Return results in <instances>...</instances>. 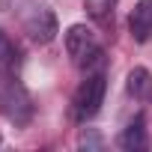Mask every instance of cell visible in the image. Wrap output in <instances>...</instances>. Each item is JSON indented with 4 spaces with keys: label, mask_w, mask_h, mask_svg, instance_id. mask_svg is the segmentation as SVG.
I'll return each instance as SVG.
<instances>
[{
    "label": "cell",
    "mask_w": 152,
    "mask_h": 152,
    "mask_svg": "<svg viewBox=\"0 0 152 152\" xmlns=\"http://www.w3.org/2000/svg\"><path fill=\"white\" fill-rule=\"evenodd\" d=\"M104 93H107V81H104V72H87V78L81 81L78 93H75V102H72V113L78 122H87L93 119L102 104H104Z\"/></svg>",
    "instance_id": "3957f363"
},
{
    "label": "cell",
    "mask_w": 152,
    "mask_h": 152,
    "mask_svg": "<svg viewBox=\"0 0 152 152\" xmlns=\"http://www.w3.org/2000/svg\"><path fill=\"white\" fill-rule=\"evenodd\" d=\"M18 63H21L18 48L12 45V39L3 30H0V75H15L18 72Z\"/></svg>",
    "instance_id": "52a82bcc"
},
{
    "label": "cell",
    "mask_w": 152,
    "mask_h": 152,
    "mask_svg": "<svg viewBox=\"0 0 152 152\" xmlns=\"http://www.w3.org/2000/svg\"><path fill=\"white\" fill-rule=\"evenodd\" d=\"M0 113L15 125H27L33 116V99L15 75H0Z\"/></svg>",
    "instance_id": "7a4b0ae2"
},
{
    "label": "cell",
    "mask_w": 152,
    "mask_h": 152,
    "mask_svg": "<svg viewBox=\"0 0 152 152\" xmlns=\"http://www.w3.org/2000/svg\"><path fill=\"white\" fill-rule=\"evenodd\" d=\"M113 6H116V0H87V15L104 24L113 15Z\"/></svg>",
    "instance_id": "9c48e42d"
},
{
    "label": "cell",
    "mask_w": 152,
    "mask_h": 152,
    "mask_svg": "<svg viewBox=\"0 0 152 152\" xmlns=\"http://www.w3.org/2000/svg\"><path fill=\"white\" fill-rule=\"evenodd\" d=\"M128 30H131V39L140 45L152 39V0H137L128 18Z\"/></svg>",
    "instance_id": "5b68a950"
},
{
    "label": "cell",
    "mask_w": 152,
    "mask_h": 152,
    "mask_svg": "<svg viewBox=\"0 0 152 152\" xmlns=\"http://www.w3.org/2000/svg\"><path fill=\"white\" fill-rule=\"evenodd\" d=\"M24 27H27V33H30L33 42L48 45V42H54V36H57V15H54L48 6H36V9L24 18Z\"/></svg>",
    "instance_id": "277c9868"
},
{
    "label": "cell",
    "mask_w": 152,
    "mask_h": 152,
    "mask_svg": "<svg viewBox=\"0 0 152 152\" xmlns=\"http://www.w3.org/2000/svg\"><path fill=\"white\" fill-rule=\"evenodd\" d=\"M128 93L134 99H146L152 96V75L146 69H131L128 72Z\"/></svg>",
    "instance_id": "ba28073f"
},
{
    "label": "cell",
    "mask_w": 152,
    "mask_h": 152,
    "mask_svg": "<svg viewBox=\"0 0 152 152\" xmlns=\"http://www.w3.org/2000/svg\"><path fill=\"white\" fill-rule=\"evenodd\" d=\"M146 119H143V113H137L128 125H125V131L119 134V146L122 149H143L146 146Z\"/></svg>",
    "instance_id": "8992f818"
},
{
    "label": "cell",
    "mask_w": 152,
    "mask_h": 152,
    "mask_svg": "<svg viewBox=\"0 0 152 152\" xmlns=\"http://www.w3.org/2000/svg\"><path fill=\"white\" fill-rule=\"evenodd\" d=\"M66 54L81 72H99L104 69V48L99 45L96 33L87 24H72L66 30Z\"/></svg>",
    "instance_id": "6da1fadb"
}]
</instances>
